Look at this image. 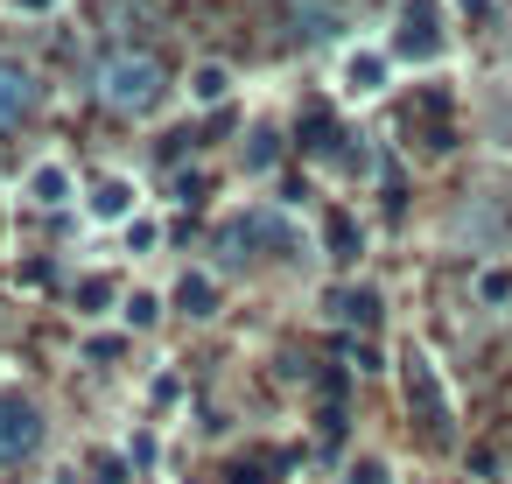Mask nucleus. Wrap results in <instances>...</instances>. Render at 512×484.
Wrapping results in <instances>:
<instances>
[{
	"label": "nucleus",
	"instance_id": "nucleus-1",
	"mask_svg": "<svg viewBox=\"0 0 512 484\" xmlns=\"http://www.w3.org/2000/svg\"><path fill=\"white\" fill-rule=\"evenodd\" d=\"M162 92H169V71H162V57H148V50H113V57H99V71H92V99H99L106 113H120V120H148V113L162 106Z\"/></svg>",
	"mask_w": 512,
	"mask_h": 484
},
{
	"label": "nucleus",
	"instance_id": "nucleus-2",
	"mask_svg": "<svg viewBox=\"0 0 512 484\" xmlns=\"http://www.w3.org/2000/svg\"><path fill=\"white\" fill-rule=\"evenodd\" d=\"M386 50H393V64H442L449 57V8L442 0H400Z\"/></svg>",
	"mask_w": 512,
	"mask_h": 484
},
{
	"label": "nucleus",
	"instance_id": "nucleus-3",
	"mask_svg": "<svg viewBox=\"0 0 512 484\" xmlns=\"http://www.w3.org/2000/svg\"><path fill=\"white\" fill-rule=\"evenodd\" d=\"M393 78H400V64L386 43H344V57H337V99L344 106H379L393 92Z\"/></svg>",
	"mask_w": 512,
	"mask_h": 484
},
{
	"label": "nucleus",
	"instance_id": "nucleus-4",
	"mask_svg": "<svg viewBox=\"0 0 512 484\" xmlns=\"http://www.w3.org/2000/svg\"><path fill=\"white\" fill-rule=\"evenodd\" d=\"M43 435H50V421H43V407L29 393H0V470L29 463L43 449Z\"/></svg>",
	"mask_w": 512,
	"mask_h": 484
},
{
	"label": "nucleus",
	"instance_id": "nucleus-5",
	"mask_svg": "<svg viewBox=\"0 0 512 484\" xmlns=\"http://www.w3.org/2000/svg\"><path fill=\"white\" fill-rule=\"evenodd\" d=\"M85 218H92L99 232H127V225L141 218V183H134L127 169H106L99 183H85Z\"/></svg>",
	"mask_w": 512,
	"mask_h": 484
},
{
	"label": "nucleus",
	"instance_id": "nucleus-6",
	"mask_svg": "<svg viewBox=\"0 0 512 484\" xmlns=\"http://www.w3.org/2000/svg\"><path fill=\"white\" fill-rule=\"evenodd\" d=\"M43 113V71L22 57H0V134H22Z\"/></svg>",
	"mask_w": 512,
	"mask_h": 484
},
{
	"label": "nucleus",
	"instance_id": "nucleus-7",
	"mask_svg": "<svg viewBox=\"0 0 512 484\" xmlns=\"http://www.w3.org/2000/svg\"><path fill=\"white\" fill-rule=\"evenodd\" d=\"M22 197H29L36 211H71V204H85V183H78V169H71L64 155H43V162H29Z\"/></svg>",
	"mask_w": 512,
	"mask_h": 484
},
{
	"label": "nucleus",
	"instance_id": "nucleus-8",
	"mask_svg": "<svg viewBox=\"0 0 512 484\" xmlns=\"http://www.w3.org/2000/svg\"><path fill=\"white\" fill-rule=\"evenodd\" d=\"M400 386H407V400H414L421 428H449V393H442V379H435V365H428V351H421V344H407V351H400Z\"/></svg>",
	"mask_w": 512,
	"mask_h": 484
},
{
	"label": "nucleus",
	"instance_id": "nucleus-9",
	"mask_svg": "<svg viewBox=\"0 0 512 484\" xmlns=\"http://www.w3.org/2000/svg\"><path fill=\"white\" fill-rule=\"evenodd\" d=\"M169 302H176V309H183L190 323H204V316H218V309H225V288H218V281H211L204 267H190V274L176 281V295H169Z\"/></svg>",
	"mask_w": 512,
	"mask_h": 484
},
{
	"label": "nucleus",
	"instance_id": "nucleus-10",
	"mask_svg": "<svg viewBox=\"0 0 512 484\" xmlns=\"http://www.w3.org/2000/svg\"><path fill=\"white\" fill-rule=\"evenodd\" d=\"M232 64H190V78H183V99L190 106H225L232 99Z\"/></svg>",
	"mask_w": 512,
	"mask_h": 484
},
{
	"label": "nucleus",
	"instance_id": "nucleus-11",
	"mask_svg": "<svg viewBox=\"0 0 512 484\" xmlns=\"http://www.w3.org/2000/svg\"><path fill=\"white\" fill-rule=\"evenodd\" d=\"M78 309H85V316H106V309H113V281H106V274H85V281H78Z\"/></svg>",
	"mask_w": 512,
	"mask_h": 484
},
{
	"label": "nucleus",
	"instance_id": "nucleus-12",
	"mask_svg": "<svg viewBox=\"0 0 512 484\" xmlns=\"http://www.w3.org/2000/svg\"><path fill=\"white\" fill-rule=\"evenodd\" d=\"M323 309H330L337 323H372V309H379V295H330Z\"/></svg>",
	"mask_w": 512,
	"mask_h": 484
},
{
	"label": "nucleus",
	"instance_id": "nucleus-13",
	"mask_svg": "<svg viewBox=\"0 0 512 484\" xmlns=\"http://www.w3.org/2000/svg\"><path fill=\"white\" fill-rule=\"evenodd\" d=\"M120 316H127V330H148V323H155V316H162V295H148V288H134V295H127V309H120Z\"/></svg>",
	"mask_w": 512,
	"mask_h": 484
},
{
	"label": "nucleus",
	"instance_id": "nucleus-14",
	"mask_svg": "<svg viewBox=\"0 0 512 484\" xmlns=\"http://www.w3.org/2000/svg\"><path fill=\"white\" fill-rule=\"evenodd\" d=\"M155 239H162V232H155V218H134V225H127V253H134V260H148V253H155Z\"/></svg>",
	"mask_w": 512,
	"mask_h": 484
},
{
	"label": "nucleus",
	"instance_id": "nucleus-15",
	"mask_svg": "<svg viewBox=\"0 0 512 484\" xmlns=\"http://www.w3.org/2000/svg\"><path fill=\"white\" fill-rule=\"evenodd\" d=\"M64 8V0H8V15H22V22H50Z\"/></svg>",
	"mask_w": 512,
	"mask_h": 484
},
{
	"label": "nucleus",
	"instance_id": "nucleus-16",
	"mask_svg": "<svg viewBox=\"0 0 512 484\" xmlns=\"http://www.w3.org/2000/svg\"><path fill=\"white\" fill-rule=\"evenodd\" d=\"M477 295H484V302H505V295H512V281H505V274H484V281H477Z\"/></svg>",
	"mask_w": 512,
	"mask_h": 484
}]
</instances>
